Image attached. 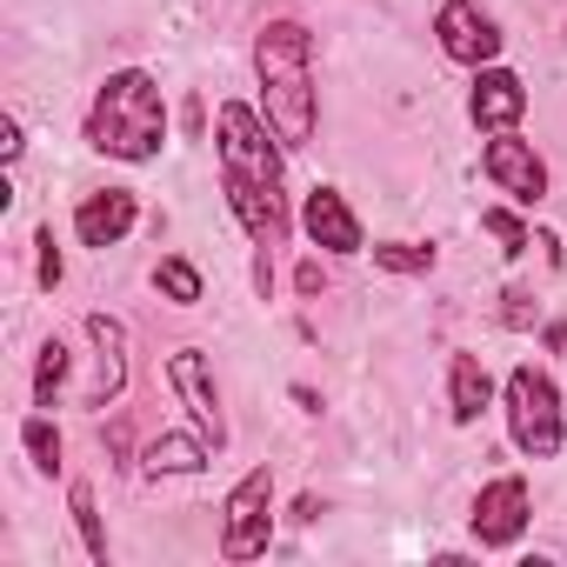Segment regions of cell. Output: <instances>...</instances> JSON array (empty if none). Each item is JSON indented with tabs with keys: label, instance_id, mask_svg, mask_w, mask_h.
I'll return each mask as SVG.
<instances>
[{
	"label": "cell",
	"instance_id": "cell-1",
	"mask_svg": "<svg viewBox=\"0 0 567 567\" xmlns=\"http://www.w3.org/2000/svg\"><path fill=\"white\" fill-rule=\"evenodd\" d=\"M220 181H227V200H234L240 227H247L260 247H280V240H288L280 154H274V141L260 134V114L240 107V101L220 107Z\"/></svg>",
	"mask_w": 567,
	"mask_h": 567
},
{
	"label": "cell",
	"instance_id": "cell-2",
	"mask_svg": "<svg viewBox=\"0 0 567 567\" xmlns=\"http://www.w3.org/2000/svg\"><path fill=\"white\" fill-rule=\"evenodd\" d=\"M315 34L301 21H274L254 41V74H260V114L280 147H308L315 141Z\"/></svg>",
	"mask_w": 567,
	"mask_h": 567
},
{
	"label": "cell",
	"instance_id": "cell-3",
	"mask_svg": "<svg viewBox=\"0 0 567 567\" xmlns=\"http://www.w3.org/2000/svg\"><path fill=\"white\" fill-rule=\"evenodd\" d=\"M87 141L114 161H154L167 141V101H161L154 74H141V68L107 74L94 94V114H87Z\"/></svg>",
	"mask_w": 567,
	"mask_h": 567
},
{
	"label": "cell",
	"instance_id": "cell-4",
	"mask_svg": "<svg viewBox=\"0 0 567 567\" xmlns=\"http://www.w3.org/2000/svg\"><path fill=\"white\" fill-rule=\"evenodd\" d=\"M507 427H514V447L527 461H554L560 454V394L540 368H514L507 374Z\"/></svg>",
	"mask_w": 567,
	"mask_h": 567
},
{
	"label": "cell",
	"instance_id": "cell-5",
	"mask_svg": "<svg viewBox=\"0 0 567 567\" xmlns=\"http://www.w3.org/2000/svg\"><path fill=\"white\" fill-rule=\"evenodd\" d=\"M267 501H274V467H254V474L227 494V534H220V554H227V560L267 554Z\"/></svg>",
	"mask_w": 567,
	"mask_h": 567
},
{
	"label": "cell",
	"instance_id": "cell-6",
	"mask_svg": "<svg viewBox=\"0 0 567 567\" xmlns=\"http://www.w3.org/2000/svg\"><path fill=\"white\" fill-rule=\"evenodd\" d=\"M434 34H441V54L461 61V68H487L501 54V28L474 8V0H447L434 14Z\"/></svg>",
	"mask_w": 567,
	"mask_h": 567
},
{
	"label": "cell",
	"instance_id": "cell-7",
	"mask_svg": "<svg viewBox=\"0 0 567 567\" xmlns=\"http://www.w3.org/2000/svg\"><path fill=\"white\" fill-rule=\"evenodd\" d=\"M520 527H527V481L520 474L487 481L481 501H474V540L481 547H507V540H520Z\"/></svg>",
	"mask_w": 567,
	"mask_h": 567
},
{
	"label": "cell",
	"instance_id": "cell-8",
	"mask_svg": "<svg viewBox=\"0 0 567 567\" xmlns=\"http://www.w3.org/2000/svg\"><path fill=\"white\" fill-rule=\"evenodd\" d=\"M481 167H487V181H494L501 194H514L520 207H534V200L547 194V167H540V154H534L527 141H514V134H501V141H487V154H481Z\"/></svg>",
	"mask_w": 567,
	"mask_h": 567
},
{
	"label": "cell",
	"instance_id": "cell-9",
	"mask_svg": "<svg viewBox=\"0 0 567 567\" xmlns=\"http://www.w3.org/2000/svg\"><path fill=\"white\" fill-rule=\"evenodd\" d=\"M167 374H174V388H181V401H187V414H194V427H200V441H227V421H220V394H214V381H207V361L194 354V348H181L174 361H167Z\"/></svg>",
	"mask_w": 567,
	"mask_h": 567
},
{
	"label": "cell",
	"instance_id": "cell-10",
	"mask_svg": "<svg viewBox=\"0 0 567 567\" xmlns=\"http://www.w3.org/2000/svg\"><path fill=\"white\" fill-rule=\"evenodd\" d=\"M467 114H474V127H487V134H507V127L527 114V87H520V74H507V68H487V74L474 81V101H467Z\"/></svg>",
	"mask_w": 567,
	"mask_h": 567
},
{
	"label": "cell",
	"instance_id": "cell-11",
	"mask_svg": "<svg viewBox=\"0 0 567 567\" xmlns=\"http://www.w3.org/2000/svg\"><path fill=\"white\" fill-rule=\"evenodd\" d=\"M301 227H308L315 247H328V254H361V220H354V207H348L334 187H315V194H308Z\"/></svg>",
	"mask_w": 567,
	"mask_h": 567
},
{
	"label": "cell",
	"instance_id": "cell-12",
	"mask_svg": "<svg viewBox=\"0 0 567 567\" xmlns=\"http://www.w3.org/2000/svg\"><path fill=\"white\" fill-rule=\"evenodd\" d=\"M134 214H141L134 194H127V187H107V194H87V200H81L74 234H81V247H101V254H107V247L134 227Z\"/></svg>",
	"mask_w": 567,
	"mask_h": 567
},
{
	"label": "cell",
	"instance_id": "cell-13",
	"mask_svg": "<svg viewBox=\"0 0 567 567\" xmlns=\"http://www.w3.org/2000/svg\"><path fill=\"white\" fill-rule=\"evenodd\" d=\"M87 334H94V348H101V374L87 381V408H107L121 388H127V328L121 321H107V315H87Z\"/></svg>",
	"mask_w": 567,
	"mask_h": 567
},
{
	"label": "cell",
	"instance_id": "cell-14",
	"mask_svg": "<svg viewBox=\"0 0 567 567\" xmlns=\"http://www.w3.org/2000/svg\"><path fill=\"white\" fill-rule=\"evenodd\" d=\"M447 388H454V421L467 427V421H481L487 414V401H494V388H487V368L474 361V354H454V374H447Z\"/></svg>",
	"mask_w": 567,
	"mask_h": 567
},
{
	"label": "cell",
	"instance_id": "cell-15",
	"mask_svg": "<svg viewBox=\"0 0 567 567\" xmlns=\"http://www.w3.org/2000/svg\"><path fill=\"white\" fill-rule=\"evenodd\" d=\"M207 467V441H187V434H167L147 447V474H194Z\"/></svg>",
	"mask_w": 567,
	"mask_h": 567
},
{
	"label": "cell",
	"instance_id": "cell-16",
	"mask_svg": "<svg viewBox=\"0 0 567 567\" xmlns=\"http://www.w3.org/2000/svg\"><path fill=\"white\" fill-rule=\"evenodd\" d=\"M61 381H68V348L48 341V348H41V368H34V408H54Z\"/></svg>",
	"mask_w": 567,
	"mask_h": 567
},
{
	"label": "cell",
	"instance_id": "cell-17",
	"mask_svg": "<svg viewBox=\"0 0 567 567\" xmlns=\"http://www.w3.org/2000/svg\"><path fill=\"white\" fill-rule=\"evenodd\" d=\"M68 507H74V527H81V540H87V554L94 560H107V527H101V514H94V494L74 481V494H68Z\"/></svg>",
	"mask_w": 567,
	"mask_h": 567
},
{
	"label": "cell",
	"instance_id": "cell-18",
	"mask_svg": "<svg viewBox=\"0 0 567 567\" xmlns=\"http://www.w3.org/2000/svg\"><path fill=\"white\" fill-rule=\"evenodd\" d=\"M154 280L167 288V301H181V308H194V301H200V274H194L187 260H174V254L154 267Z\"/></svg>",
	"mask_w": 567,
	"mask_h": 567
},
{
	"label": "cell",
	"instance_id": "cell-19",
	"mask_svg": "<svg viewBox=\"0 0 567 567\" xmlns=\"http://www.w3.org/2000/svg\"><path fill=\"white\" fill-rule=\"evenodd\" d=\"M374 260H381V267H394V274H427V267H434V247H414V240H381V247H374Z\"/></svg>",
	"mask_w": 567,
	"mask_h": 567
},
{
	"label": "cell",
	"instance_id": "cell-20",
	"mask_svg": "<svg viewBox=\"0 0 567 567\" xmlns=\"http://www.w3.org/2000/svg\"><path fill=\"white\" fill-rule=\"evenodd\" d=\"M21 441H28V454H34V467H48V474L61 467V434H54V421H41V414H34V421L21 427Z\"/></svg>",
	"mask_w": 567,
	"mask_h": 567
},
{
	"label": "cell",
	"instance_id": "cell-21",
	"mask_svg": "<svg viewBox=\"0 0 567 567\" xmlns=\"http://www.w3.org/2000/svg\"><path fill=\"white\" fill-rule=\"evenodd\" d=\"M481 227H487V234L501 240V254H520V247H527V227H520V220H514L507 207H487V214H481Z\"/></svg>",
	"mask_w": 567,
	"mask_h": 567
},
{
	"label": "cell",
	"instance_id": "cell-22",
	"mask_svg": "<svg viewBox=\"0 0 567 567\" xmlns=\"http://www.w3.org/2000/svg\"><path fill=\"white\" fill-rule=\"evenodd\" d=\"M41 288H61V247L48 227H41Z\"/></svg>",
	"mask_w": 567,
	"mask_h": 567
},
{
	"label": "cell",
	"instance_id": "cell-23",
	"mask_svg": "<svg viewBox=\"0 0 567 567\" xmlns=\"http://www.w3.org/2000/svg\"><path fill=\"white\" fill-rule=\"evenodd\" d=\"M527 301H534L527 288H514V295H507V328H527V321L540 315V308H527Z\"/></svg>",
	"mask_w": 567,
	"mask_h": 567
},
{
	"label": "cell",
	"instance_id": "cell-24",
	"mask_svg": "<svg viewBox=\"0 0 567 567\" xmlns=\"http://www.w3.org/2000/svg\"><path fill=\"white\" fill-rule=\"evenodd\" d=\"M0 154L21 161V127H14V121H0Z\"/></svg>",
	"mask_w": 567,
	"mask_h": 567
}]
</instances>
